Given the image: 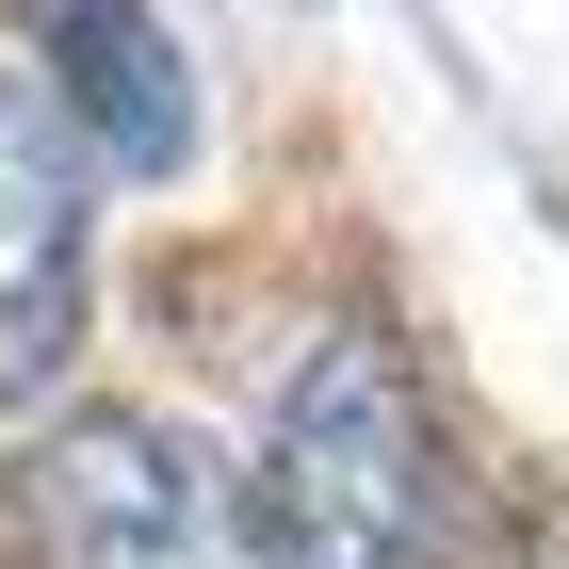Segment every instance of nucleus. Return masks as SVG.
<instances>
[{"instance_id": "obj_1", "label": "nucleus", "mask_w": 569, "mask_h": 569, "mask_svg": "<svg viewBox=\"0 0 569 569\" xmlns=\"http://www.w3.org/2000/svg\"><path fill=\"white\" fill-rule=\"evenodd\" d=\"M439 407L375 326L309 342V375L277 391V439H261V537L277 569H423L439 553Z\"/></svg>"}, {"instance_id": "obj_2", "label": "nucleus", "mask_w": 569, "mask_h": 569, "mask_svg": "<svg viewBox=\"0 0 569 569\" xmlns=\"http://www.w3.org/2000/svg\"><path fill=\"white\" fill-rule=\"evenodd\" d=\"M33 521L66 569H277L261 472H228L163 407H66L33 439Z\"/></svg>"}, {"instance_id": "obj_3", "label": "nucleus", "mask_w": 569, "mask_h": 569, "mask_svg": "<svg viewBox=\"0 0 569 569\" xmlns=\"http://www.w3.org/2000/svg\"><path fill=\"white\" fill-rule=\"evenodd\" d=\"M82 131H66V98L17 82L0 66V407H49L66 391V358H82Z\"/></svg>"}, {"instance_id": "obj_4", "label": "nucleus", "mask_w": 569, "mask_h": 569, "mask_svg": "<svg viewBox=\"0 0 569 569\" xmlns=\"http://www.w3.org/2000/svg\"><path fill=\"white\" fill-rule=\"evenodd\" d=\"M17 33H33V82L66 98V131L98 163H131V179L196 163V82H179V33L147 0H17Z\"/></svg>"}]
</instances>
